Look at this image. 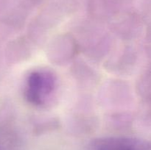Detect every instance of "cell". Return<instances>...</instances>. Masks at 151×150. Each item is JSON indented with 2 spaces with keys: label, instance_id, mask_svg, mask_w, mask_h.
I'll return each mask as SVG.
<instances>
[{
  "label": "cell",
  "instance_id": "obj_1",
  "mask_svg": "<svg viewBox=\"0 0 151 150\" xmlns=\"http://www.w3.org/2000/svg\"><path fill=\"white\" fill-rule=\"evenodd\" d=\"M56 77L51 71L38 69L27 76L25 85V97L30 104L41 106L46 104L56 88Z\"/></svg>",
  "mask_w": 151,
  "mask_h": 150
},
{
  "label": "cell",
  "instance_id": "obj_2",
  "mask_svg": "<svg viewBox=\"0 0 151 150\" xmlns=\"http://www.w3.org/2000/svg\"><path fill=\"white\" fill-rule=\"evenodd\" d=\"M91 150H151V142L132 137L112 136L95 138L90 144Z\"/></svg>",
  "mask_w": 151,
  "mask_h": 150
},
{
  "label": "cell",
  "instance_id": "obj_3",
  "mask_svg": "<svg viewBox=\"0 0 151 150\" xmlns=\"http://www.w3.org/2000/svg\"><path fill=\"white\" fill-rule=\"evenodd\" d=\"M0 150H2V149H1V148H0Z\"/></svg>",
  "mask_w": 151,
  "mask_h": 150
}]
</instances>
